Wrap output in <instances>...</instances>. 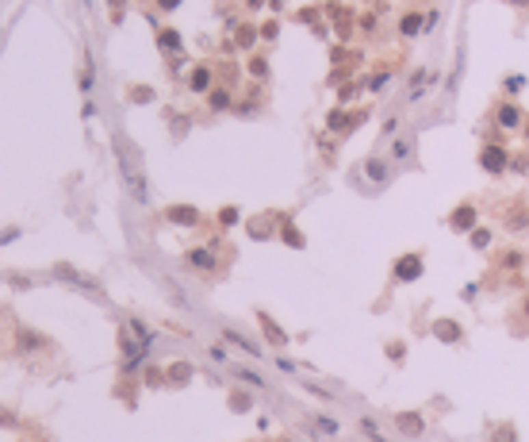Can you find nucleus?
<instances>
[{"mask_svg": "<svg viewBox=\"0 0 529 442\" xmlns=\"http://www.w3.org/2000/svg\"><path fill=\"white\" fill-rule=\"evenodd\" d=\"M123 181H127V188H131V197H135L138 204H146V181H142V169H138L135 158H123Z\"/></svg>", "mask_w": 529, "mask_h": 442, "instance_id": "f257e3e1", "label": "nucleus"}, {"mask_svg": "<svg viewBox=\"0 0 529 442\" xmlns=\"http://www.w3.org/2000/svg\"><path fill=\"white\" fill-rule=\"evenodd\" d=\"M395 277H399V281H418V277H422V258L403 254L399 262H395Z\"/></svg>", "mask_w": 529, "mask_h": 442, "instance_id": "f03ea898", "label": "nucleus"}, {"mask_svg": "<svg viewBox=\"0 0 529 442\" xmlns=\"http://www.w3.org/2000/svg\"><path fill=\"white\" fill-rule=\"evenodd\" d=\"M506 150L502 147H483V154H480V166L487 169V173H502V169H506Z\"/></svg>", "mask_w": 529, "mask_h": 442, "instance_id": "7ed1b4c3", "label": "nucleus"}, {"mask_svg": "<svg viewBox=\"0 0 529 442\" xmlns=\"http://www.w3.org/2000/svg\"><path fill=\"white\" fill-rule=\"evenodd\" d=\"M165 219H169V223L192 227V223H200V212H196V208H184V204H173L169 212H165Z\"/></svg>", "mask_w": 529, "mask_h": 442, "instance_id": "20e7f679", "label": "nucleus"}, {"mask_svg": "<svg viewBox=\"0 0 529 442\" xmlns=\"http://www.w3.org/2000/svg\"><path fill=\"white\" fill-rule=\"evenodd\" d=\"M476 227V208L472 204H461L452 212V231H472Z\"/></svg>", "mask_w": 529, "mask_h": 442, "instance_id": "39448f33", "label": "nucleus"}, {"mask_svg": "<svg viewBox=\"0 0 529 442\" xmlns=\"http://www.w3.org/2000/svg\"><path fill=\"white\" fill-rule=\"evenodd\" d=\"M188 85H192L196 93H207V88H211V69H207V66H196L192 77H188Z\"/></svg>", "mask_w": 529, "mask_h": 442, "instance_id": "423d86ee", "label": "nucleus"}, {"mask_svg": "<svg viewBox=\"0 0 529 442\" xmlns=\"http://www.w3.org/2000/svg\"><path fill=\"white\" fill-rule=\"evenodd\" d=\"M188 265H196V269H215V258H211V250H188Z\"/></svg>", "mask_w": 529, "mask_h": 442, "instance_id": "0eeeda50", "label": "nucleus"}, {"mask_svg": "<svg viewBox=\"0 0 529 442\" xmlns=\"http://www.w3.org/2000/svg\"><path fill=\"white\" fill-rule=\"evenodd\" d=\"M207 104H211L215 112L231 108V93H227V88H211V93H207Z\"/></svg>", "mask_w": 529, "mask_h": 442, "instance_id": "6e6552de", "label": "nucleus"}, {"mask_svg": "<svg viewBox=\"0 0 529 442\" xmlns=\"http://www.w3.org/2000/svg\"><path fill=\"white\" fill-rule=\"evenodd\" d=\"M518 119H521V112L514 108V104H502V108H499V123H502V127H518Z\"/></svg>", "mask_w": 529, "mask_h": 442, "instance_id": "1a4fd4ad", "label": "nucleus"}, {"mask_svg": "<svg viewBox=\"0 0 529 442\" xmlns=\"http://www.w3.org/2000/svg\"><path fill=\"white\" fill-rule=\"evenodd\" d=\"M365 173L372 177V181H384V177H387V162H380V158H368V162H365Z\"/></svg>", "mask_w": 529, "mask_h": 442, "instance_id": "9d476101", "label": "nucleus"}, {"mask_svg": "<svg viewBox=\"0 0 529 442\" xmlns=\"http://www.w3.org/2000/svg\"><path fill=\"white\" fill-rule=\"evenodd\" d=\"M165 377L181 384V381H188V377H192V365H188V362H177V365H169V373H165Z\"/></svg>", "mask_w": 529, "mask_h": 442, "instance_id": "9b49d317", "label": "nucleus"}, {"mask_svg": "<svg viewBox=\"0 0 529 442\" xmlns=\"http://www.w3.org/2000/svg\"><path fill=\"white\" fill-rule=\"evenodd\" d=\"M399 431L418 434V431H422V419H418V415H399Z\"/></svg>", "mask_w": 529, "mask_h": 442, "instance_id": "f8f14e48", "label": "nucleus"}, {"mask_svg": "<svg viewBox=\"0 0 529 442\" xmlns=\"http://www.w3.org/2000/svg\"><path fill=\"white\" fill-rule=\"evenodd\" d=\"M157 39H162V50H181V35L177 31H162Z\"/></svg>", "mask_w": 529, "mask_h": 442, "instance_id": "ddd939ff", "label": "nucleus"}, {"mask_svg": "<svg viewBox=\"0 0 529 442\" xmlns=\"http://www.w3.org/2000/svg\"><path fill=\"white\" fill-rule=\"evenodd\" d=\"M437 339H445V343H456V339H461V331H456V323H437Z\"/></svg>", "mask_w": 529, "mask_h": 442, "instance_id": "4468645a", "label": "nucleus"}, {"mask_svg": "<svg viewBox=\"0 0 529 442\" xmlns=\"http://www.w3.org/2000/svg\"><path fill=\"white\" fill-rule=\"evenodd\" d=\"M253 39H257V31H253V27H238V47L242 50H250Z\"/></svg>", "mask_w": 529, "mask_h": 442, "instance_id": "2eb2a0df", "label": "nucleus"}, {"mask_svg": "<svg viewBox=\"0 0 529 442\" xmlns=\"http://www.w3.org/2000/svg\"><path fill=\"white\" fill-rule=\"evenodd\" d=\"M261 323H265V334H269L272 343H280V346H284V331H276V327H272V319H265V315H261Z\"/></svg>", "mask_w": 529, "mask_h": 442, "instance_id": "dca6fc26", "label": "nucleus"}, {"mask_svg": "<svg viewBox=\"0 0 529 442\" xmlns=\"http://www.w3.org/2000/svg\"><path fill=\"white\" fill-rule=\"evenodd\" d=\"M510 223H514V231H526V227H529V212H514Z\"/></svg>", "mask_w": 529, "mask_h": 442, "instance_id": "f3484780", "label": "nucleus"}, {"mask_svg": "<svg viewBox=\"0 0 529 442\" xmlns=\"http://www.w3.org/2000/svg\"><path fill=\"white\" fill-rule=\"evenodd\" d=\"M491 439H495V442H514V427H506V423H502V427L491 434Z\"/></svg>", "mask_w": 529, "mask_h": 442, "instance_id": "a211bd4d", "label": "nucleus"}, {"mask_svg": "<svg viewBox=\"0 0 529 442\" xmlns=\"http://www.w3.org/2000/svg\"><path fill=\"white\" fill-rule=\"evenodd\" d=\"M403 31H407V35H414V31H422V20H418V16H407V20H403Z\"/></svg>", "mask_w": 529, "mask_h": 442, "instance_id": "6ab92c4d", "label": "nucleus"}, {"mask_svg": "<svg viewBox=\"0 0 529 442\" xmlns=\"http://www.w3.org/2000/svg\"><path fill=\"white\" fill-rule=\"evenodd\" d=\"M20 346H23V350H27V346H42V339H39V334H27V331H23L20 334Z\"/></svg>", "mask_w": 529, "mask_h": 442, "instance_id": "aec40b11", "label": "nucleus"}, {"mask_svg": "<svg viewBox=\"0 0 529 442\" xmlns=\"http://www.w3.org/2000/svg\"><path fill=\"white\" fill-rule=\"evenodd\" d=\"M265 69H269V66H265L261 58H253V62H250V73H253V77H265Z\"/></svg>", "mask_w": 529, "mask_h": 442, "instance_id": "412c9836", "label": "nucleus"}, {"mask_svg": "<svg viewBox=\"0 0 529 442\" xmlns=\"http://www.w3.org/2000/svg\"><path fill=\"white\" fill-rule=\"evenodd\" d=\"M472 243H476V246H487L491 235H487V231H476V235H472Z\"/></svg>", "mask_w": 529, "mask_h": 442, "instance_id": "4be33fe9", "label": "nucleus"}, {"mask_svg": "<svg viewBox=\"0 0 529 442\" xmlns=\"http://www.w3.org/2000/svg\"><path fill=\"white\" fill-rule=\"evenodd\" d=\"M284 238H288L292 246H303V238H299V231H292V227H288V231H284Z\"/></svg>", "mask_w": 529, "mask_h": 442, "instance_id": "5701e85b", "label": "nucleus"}, {"mask_svg": "<svg viewBox=\"0 0 529 442\" xmlns=\"http://www.w3.org/2000/svg\"><path fill=\"white\" fill-rule=\"evenodd\" d=\"M146 381H150V384H162V381H165V373H157V369H150V373H146Z\"/></svg>", "mask_w": 529, "mask_h": 442, "instance_id": "b1692460", "label": "nucleus"}, {"mask_svg": "<svg viewBox=\"0 0 529 442\" xmlns=\"http://www.w3.org/2000/svg\"><path fill=\"white\" fill-rule=\"evenodd\" d=\"M107 4H112V8H116V16H119V8H123V0H107Z\"/></svg>", "mask_w": 529, "mask_h": 442, "instance_id": "393cba45", "label": "nucleus"}, {"mask_svg": "<svg viewBox=\"0 0 529 442\" xmlns=\"http://www.w3.org/2000/svg\"><path fill=\"white\" fill-rule=\"evenodd\" d=\"M510 4H518V8H529V0H510Z\"/></svg>", "mask_w": 529, "mask_h": 442, "instance_id": "a878e982", "label": "nucleus"}, {"mask_svg": "<svg viewBox=\"0 0 529 442\" xmlns=\"http://www.w3.org/2000/svg\"><path fill=\"white\" fill-rule=\"evenodd\" d=\"M0 423H16V419H12V415H4V412H0Z\"/></svg>", "mask_w": 529, "mask_h": 442, "instance_id": "bb28decb", "label": "nucleus"}, {"mask_svg": "<svg viewBox=\"0 0 529 442\" xmlns=\"http://www.w3.org/2000/svg\"><path fill=\"white\" fill-rule=\"evenodd\" d=\"M173 4H177V0H162V8H173Z\"/></svg>", "mask_w": 529, "mask_h": 442, "instance_id": "cd10ccee", "label": "nucleus"}, {"mask_svg": "<svg viewBox=\"0 0 529 442\" xmlns=\"http://www.w3.org/2000/svg\"><path fill=\"white\" fill-rule=\"evenodd\" d=\"M526 135H529V119H526Z\"/></svg>", "mask_w": 529, "mask_h": 442, "instance_id": "c85d7f7f", "label": "nucleus"}]
</instances>
